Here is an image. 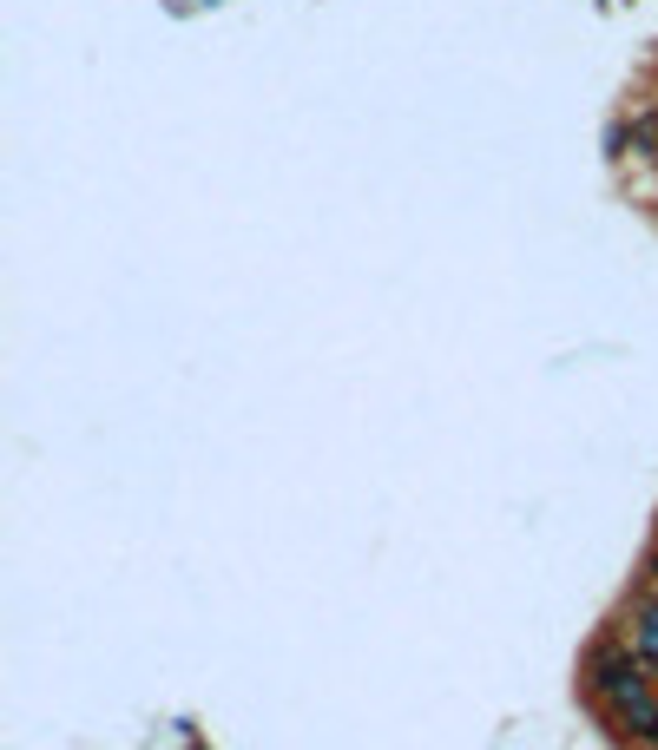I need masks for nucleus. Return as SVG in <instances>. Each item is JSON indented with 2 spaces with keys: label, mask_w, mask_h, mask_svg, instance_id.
Here are the masks:
<instances>
[{
  "label": "nucleus",
  "mask_w": 658,
  "mask_h": 750,
  "mask_svg": "<svg viewBox=\"0 0 658 750\" xmlns=\"http://www.w3.org/2000/svg\"><path fill=\"white\" fill-rule=\"evenodd\" d=\"M586 691H593L599 704H626L645 691V658H632L626 645H599L593 658H586Z\"/></svg>",
  "instance_id": "obj_1"
},
{
  "label": "nucleus",
  "mask_w": 658,
  "mask_h": 750,
  "mask_svg": "<svg viewBox=\"0 0 658 750\" xmlns=\"http://www.w3.org/2000/svg\"><path fill=\"white\" fill-rule=\"evenodd\" d=\"M639 652H645V658H658V606H645V612H639Z\"/></svg>",
  "instance_id": "obj_4"
},
{
  "label": "nucleus",
  "mask_w": 658,
  "mask_h": 750,
  "mask_svg": "<svg viewBox=\"0 0 658 750\" xmlns=\"http://www.w3.org/2000/svg\"><path fill=\"white\" fill-rule=\"evenodd\" d=\"M612 724L626 737H639L645 750H658V698L652 691H639V698H626V704H612Z\"/></svg>",
  "instance_id": "obj_2"
},
{
  "label": "nucleus",
  "mask_w": 658,
  "mask_h": 750,
  "mask_svg": "<svg viewBox=\"0 0 658 750\" xmlns=\"http://www.w3.org/2000/svg\"><path fill=\"white\" fill-rule=\"evenodd\" d=\"M626 145L639 158H658V112H632V125H626Z\"/></svg>",
  "instance_id": "obj_3"
},
{
  "label": "nucleus",
  "mask_w": 658,
  "mask_h": 750,
  "mask_svg": "<svg viewBox=\"0 0 658 750\" xmlns=\"http://www.w3.org/2000/svg\"><path fill=\"white\" fill-rule=\"evenodd\" d=\"M645 586H658V553H652V560H645Z\"/></svg>",
  "instance_id": "obj_5"
}]
</instances>
